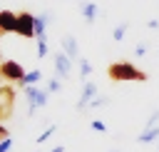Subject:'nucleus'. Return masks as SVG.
I'll return each instance as SVG.
<instances>
[{
  "label": "nucleus",
  "instance_id": "nucleus-5",
  "mask_svg": "<svg viewBox=\"0 0 159 152\" xmlns=\"http://www.w3.org/2000/svg\"><path fill=\"white\" fill-rule=\"evenodd\" d=\"M52 65H55V75L60 80H67L72 75V60L62 52V50H55L52 52Z\"/></svg>",
  "mask_w": 159,
  "mask_h": 152
},
{
  "label": "nucleus",
  "instance_id": "nucleus-27",
  "mask_svg": "<svg viewBox=\"0 0 159 152\" xmlns=\"http://www.w3.org/2000/svg\"><path fill=\"white\" fill-rule=\"evenodd\" d=\"M109 152H119V150H109Z\"/></svg>",
  "mask_w": 159,
  "mask_h": 152
},
{
  "label": "nucleus",
  "instance_id": "nucleus-20",
  "mask_svg": "<svg viewBox=\"0 0 159 152\" xmlns=\"http://www.w3.org/2000/svg\"><path fill=\"white\" fill-rule=\"evenodd\" d=\"M159 125V110H154L149 117H147V122H144V127H157Z\"/></svg>",
  "mask_w": 159,
  "mask_h": 152
},
{
  "label": "nucleus",
  "instance_id": "nucleus-12",
  "mask_svg": "<svg viewBox=\"0 0 159 152\" xmlns=\"http://www.w3.org/2000/svg\"><path fill=\"white\" fill-rule=\"evenodd\" d=\"M159 140V125L157 127H144L139 135H137V142L139 145H152V142H157Z\"/></svg>",
  "mask_w": 159,
  "mask_h": 152
},
{
  "label": "nucleus",
  "instance_id": "nucleus-2",
  "mask_svg": "<svg viewBox=\"0 0 159 152\" xmlns=\"http://www.w3.org/2000/svg\"><path fill=\"white\" fill-rule=\"evenodd\" d=\"M22 92H25V97H27V115L32 117L40 107H45L47 105V90L45 87H37V85H25L22 87Z\"/></svg>",
  "mask_w": 159,
  "mask_h": 152
},
{
  "label": "nucleus",
  "instance_id": "nucleus-6",
  "mask_svg": "<svg viewBox=\"0 0 159 152\" xmlns=\"http://www.w3.org/2000/svg\"><path fill=\"white\" fill-rule=\"evenodd\" d=\"M15 110V90L10 85L0 87V120H7Z\"/></svg>",
  "mask_w": 159,
  "mask_h": 152
},
{
  "label": "nucleus",
  "instance_id": "nucleus-21",
  "mask_svg": "<svg viewBox=\"0 0 159 152\" xmlns=\"http://www.w3.org/2000/svg\"><path fill=\"white\" fill-rule=\"evenodd\" d=\"M12 145H15V142H12V137L0 140V152H10V150H12Z\"/></svg>",
  "mask_w": 159,
  "mask_h": 152
},
{
  "label": "nucleus",
  "instance_id": "nucleus-15",
  "mask_svg": "<svg viewBox=\"0 0 159 152\" xmlns=\"http://www.w3.org/2000/svg\"><path fill=\"white\" fill-rule=\"evenodd\" d=\"M35 45H37V57H40V60H42V57H47V52H50L47 35H40V37H35Z\"/></svg>",
  "mask_w": 159,
  "mask_h": 152
},
{
  "label": "nucleus",
  "instance_id": "nucleus-7",
  "mask_svg": "<svg viewBox=\"0 0 159 152\" xmlns=\"http://www.w3.org/2000/svg\"><path fill=\"white\" fill-rule=\"evenodd\" d=\"M94 95H97V82L84 80V82H82V92H80V100H77L75 110H77V112H84V110L89 107V102L94 100Z\"/></svg>",
  "mask_w": 159,
  "mask_h": 152
},
{
  "label": "nucleus",
  "instance_id": "nucleus-8",
  "mask_svg": "<svg viewBox=\"0 0 159 152\" xmlns=\"http://www.w3.org/2000/svg\"><path fill=\"white\" fill-rule=\"evenodd\" d=\"M80 12H82L84 22L92 25V22L97 20V15H99V5H97L94 0H80Z\"/></svg>",
  "mask_w": 159,
  "mask_h": 152
},
{
  "label": "nucleus",
  "instance_id": "nucleus-18",
  "mask_svg": "<svg viewBox=\"0 0 159 152\" xmlns=\"http://www.w3.org/2000/svg\"><path fill=\"white\" fill-rule=\"evenodd\" d=\"M45 90H47V92H60V90H62V80H60V77H57V75H52V77H50V82H47V87H45Z\"/></svg>",
  "mask_w": 159,
  "mask_h": 152
},
{
  "label": "nucleus",
  "instance_id": "nucleus-10",
  "mask_svg": "<svg viewBox=\"0 0 159 152\" xmlns=\"http://www.w3.org/2000/svg\"><path fill=\"white\" fill-rule=\"evenodd\" d=\"M15 20H17V15L12 10H0V35L15 32Z\"/></svg>",
  "mask_w": 159,
  "mask_h": 152
},
{
  "label": "nucleus",
  "instance_id": "nucleus-23",
  "mask_svg": "<svg viewBox=\"0 0 159 152\" xmlns=\"http://www.w3.org/2000/svg\"><path fill=\"white\" fill-rule=\"evenodd\" d=\"M134 55H137V57H142V55H147V45H144V42H139V45L134 47Z\"/></svg>",
  "mask_w": 159,
  "mask_h": 152
},
{
  "label": "nucleus",
  "instance_id": "nucleus-22",
  "mask_svg": "<svg viewBox=\"0 0 159 152\" xmlns=\"http://www.w3.org/2000/svg\"><path fill=\"white\" fill-rule=\"evenodd\" d=\"M89 127H92V130H97V132H107V125H104L102 120H92V122H89Z\"/></svg>",
  "mask_w": 159,
  "mask_h": 152
},
{
  "label": "nucleus",
  "instance_id": "nucleus-4",
  "mask_svg": "<svg viewBox=\"0 0 159 152\" xmlns=\"http://www.w3.org/2000/svg\"><path fill=\"white\" fill-rule=\"evenodd\" d=\"M22 77H25V70H22L20 62H15V60H5V62H0V80H7V82H22Z\"/></svg>",
  "mask_w": 159,
  "mask_h": 152
},
{
  "label": "nucleus",
  "instance_id": "nucleus-9",
  "mask_svg": "<svg viewBox=\"0 0 159 152\" xmlns=\"http://www.w3.org/2000/svg\"><path fill=\"white\" fill-rule=\"evenodd\" d=\"M60 45H62V52H65L72 62H77V60H80V45H77V40H75L72 35H62Z\"/></svg>",
  "mask_w": 159,
  "mask_h": 152
},
{
  "label": "nucleus",
  "instance_id": "nucleus-16",
  "mask_svg": "<svg viewBox=\"0 0 159 152\" xmlns=\"http://www.w3.org/2000/svg\"><path fill=\"white\" fill-rule=\"evenodd\" d=\"M127 30H129V22H117V25H114V30H112L114 42H122V40H124V35H127Z\"/></svg>",
  "mask_w": 159,
  "mask_h": 152
},
{
  "label": "nucleus",
  "instance_id": "nucleus-13",
  "mask_svg": "<svg viewBox=\"0 0 159 152\" xmlns=\"http://www.w3.org/2000/svg\"><path fill=\"white\" fill-rule=\"evenodd\" d=\"M77 67H80V80H82V82L89 80V75H92V62H89L87 57H80V60H77Z\"/></svg>",
  "mask_w": 159,
  "mask_h": 152
},
{
  "label": "nucleus",
  "instance_id": "nucleus-25",
  "mask_svg": "<svg viewBox=\"0 0 159 152\" xmlns=\"http://www.w3.org/2000/svg\"><path fill=\"white\" fill-rule=\"evenodd\" d=\"M5 137H10V132H7V127L0 122V140H5Z\"/></svg>",
  "mask_w": 159,
  "mask_h": 152
},
{
  "label": "nucleus",
  "instance_id": "nucleus-1",
  "mask_svg": "<svg viewBox=\"0 0 159 152\" xmlns=\"http://www.w3.org/2000/svg\"><path fill=\"white\" fill-rule=\"evenodd\" d=\"M107 75H109L112 82H147V72H142L137 65H132V62H127V60L109 62Z\"/></svg>",
  "mask_w": 159,
  "mask_h": 152
},
{
  "label": "nucleus",
  "instance_id": "nucleus-3",
  "mask_svg": "<svg viewBox=\"0 0 159 152\" xmlns=\"http://www.w3.org/2000/svg\"><path fill=\"white\" fill-rule=\"evenodd\" d=\"M15 35L27 37V40L35 37V15H32V12H27V10L17 12V20H15Z\"/></svg>",
  "mask_w": 159,
  "mask_h": 152
},
{
  "label": "nucleus",
  "instance_id": "nucleus-11",
  "mask_svg": "<svg viewBox=\"0 0 159 152\" xmlns=\"http://www.w3.org/2000/svg\"><path fill=\"white\" fill-rule=\"evenodd\" d=\"M50 12L45 10V12H37L35 15V37H40V35H47V25H50Z\"/></svg>",
  "mask_w": 159,
  "mask_h": 152
},
{
  "label": "nucleus",
  "instance_id": "nucleus-24",
  "mask_svg": "<svg viewBox=\"0 0 159 152\" xmlns=\"http://www.w3.org/2000/svg\"><path fill=\"white\" fill-rule=\"evenodd\" d=\"M147 27H149V30H159V20H157V17H154V20H149V22H147Z\"/></svg>",
  "mask_w": 159,
  "mask_h": 152
},
{
  "label": "nucleus",
  "instance_id": "nucleus-19",
  "mask_svg": "<svg viewBox=\"0 0 159 152\" xmlns=\"http://www.w3.org/2000/svg\"><path fill=\"white\" fill-rule=\"evenodd\" d=\"M107 102H109V100H107L104 95H94V100L89 102V107H92V110H97V107H104Z\"/></svg>",
  "mask_w": 159,
  "mask_h": 152
},
{
  "label": "nucleus",
  "instance_id": "nucleus-14",
  "mask_svg": "<svg viewBox=\"0 0 159 152\" xmlns=\"http://www.w3.org/2000/svg\"><path fill=\"white\" fill-rule=\"evenodd\" d=\"M40 80H42V70H37V67H35V70L25 72V77H22V82H20V85H22V87H25V85H37Z\"/></svg>",
  "mask_w": 159,
  "mask_h": 152
},
{
  "label": "nucleus",
  "instance_id": "nucleus-26",
  "mask_svg": "<svg viewBox=\"0 0 159 152\" xmlns=\"http://www.w3.org/2000/svg\"><path fill=\"white\" fill-rule=\"evenodd\" d=\"M52 152H65V147H62V145H57V147H52Z\"/></svg>",
  "mask_w": 159,
  "mask_h": 152
},
{
  "label": "nucleus",
  "instance_id": "nucleus-17",
  "mask_svg": "<svg viewBox=\"0 0 159 152\" xmlns=\"http://www.w3.org/2000/svg\"><path fill=\"white\" fill-rule=\"evenodd\" d=\"M55 132H57V125H47V127H45V130H42L40 135H37V145H42V142H47V140H50V137H52Z\"/></svg>",
  "mask_w": 159,
  "mask_h": 152
}]
</instances>
